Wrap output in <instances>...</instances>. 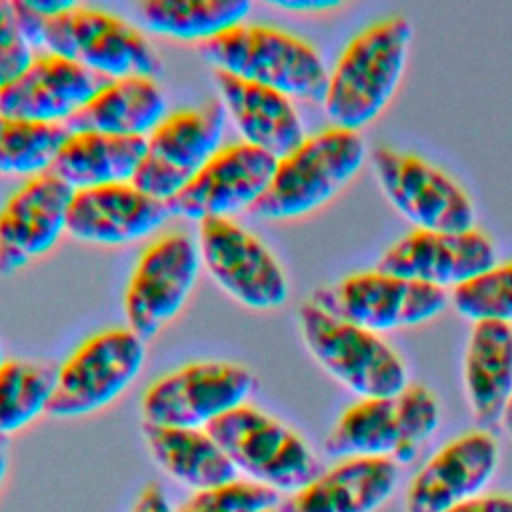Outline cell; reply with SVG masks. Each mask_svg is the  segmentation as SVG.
Masks as SVG:
<instances>
[{"label":"cell","instance_id":"obj_2","mask_svg":"<svg viewBox=\"0 0 512 512\" xmlns=\"http://www.w3.org/2000/svg\"><path fill=\"white\" fill-rule=\"evenodd\" d=\"M220 72L268 86L288 98L324 102L330 74L312 44L262 24H240L200 46Z\"/></svg>","mask_w":512,"mask_h":512},{"label":"cell","instance_id":"obj_33","mask_svg":"<svg viewBox=\"0 0 512 512\" xmlns=\"http://www.w3.org/2000/svg\"><path fill=\"white\" fill-rule=\"evenodd\" d=\"M12 8L18 20V26L32 48H44V26L46 18H42L36 10L30 8L26 0H12Z\"/></svg>","mask_w":512,"mask_h":512},{"label":"cell","instance_id":"obj_5","mask_svg":"<svg viewBox=\"0 0 512 512\" xmlns=\"http://www.w3.org/2000/svg\"><path fill=\"white\" fill-rule=\"evenodd\" d=\"M302 340L314 360L360 398H384L408 386L400 356L374 332L306 302L298 310Z\"/></svg>","mask_w":512,"mask_h":512},{"label":"cell","instance_id":"obj_37","mask_svg":"<svg viewBox=\"0 0 512 512\" xmlns=\"http://www.w3.org/2000/svg\"><path fill=\"white\" fill-rule=\"evenodd\" d=\"M26 2L30 4L32 10H36L46 20L60 16L78 6L74 0H26Z\"/></svg>","mask_w":512,"mask_h":512},{"label":"cell","instance_id":"obj_35","mask_svg":"<svg viewBox=\"0 0 512 512\" xmlns=\"http://www.w3.org/2000/svg\"><path fill=\"white\" fill-rule=\"evenodd\" d=\"M130 512H176V510L172 508L162 484L150 482L140 490Z\"/></svg>","mask_w":512,"mask_h":512},{"label":"cell","instance_id":"obj_18","mask_svg":"<svg viewBox=\"0 0 512 512\" xmlns=\"http://www.w3.org/2000/svg\"><path fill=\"white\" fill-rule=\"evenodd\" d=\"M496 466V440L484 430L466 432L414 474L404 494V512H446L482 494Z\"/></svg>","mask_w":512,"mask_h":512},{"label":"cell","instance_id":"obj_38","mask_svg":"<svg viewBox=\"0 0 512 512\" xmlns=\"http://www.w3.org/2000/svg\"><path fill=\"white\" fill-rule=\"evenodd\" d=\"M8 468H10V442L8 438H0V488L6 480Z\"/></svg>","mask_w":512,"mask_h":512},{"label":"cell","instance_id":"obj_26","mask_svg":"<svg viewBox=\"0 0 512 512\" xmlns=\"http://www.w3.org/2000/svg\"><path fill=\"white\" fill-rule=\"evenodd\" d=\"M146 154V138L70 132L52 172L72 190L132 182Z\"/></svg>","mask_w":512,"mask_h":512},{"label":"cell","instance_id":"obj_36","mask_svg":"<svg viewBox=\"0 0 512 512\" xmlns=\"http://www.w3.org/2000/svg\"><path fill=\"white\" fill-rule=\"evenodd\" d=\"M268 4L286 12L318 14V12H328L338 8L342 2L340 0H270Z\"/></svg>","mask_w":512,"mask_h":512},{"label":"cell","instance_id":"obj_7","mask_svg":"<svg viewBox=\"0 0 512 512\" xmlns=\"http://www.w3.org/2000/svg\"><path fill=\"white\" fill-rule=\"evenodd\" d=\"M146 344L130 328L86 338L58 368L48 414L82 418L110 406L140 376Z\"/></svg>","mask_w":512,"mask_h":512},{"label":"cell","instance_id":"obj_12","mask_svg":"<svg viewBox=\"0 0 512 512\" xmlns=\"http://www.w3.org/2000/svg\"><path fill=\"white\" fill-rule=\"evenodd\" d=\"M198 242L184 232L154 240L138 258L124 294L128 328L144 342L184 308L200 272Z\"/></svg>","mask_w":512,"mask_h":512},{"label":"cell","instance_id":"obj_28","mask_svg":"<svg viewBox=\"0 0 512 512\" xmlns=\"http://www.w3.org/2000/svg\"><path fill=\"white\" fill-rule=\"evenodd\" d=\"M52 364L6 360L0 368V438L30 426L48 412L56 386Z\"/></svg>","mask_w":512,"mask_h":512},{"label":"cell","instance_id":"obj_24","mask_svg":"<svg viewBox=\"0 0 512 512\" xmlns=\"http://www.w3.org/2000/svg\"><path fill=\"white\" fill-rule=\"evenodd\" d=\"M464 386L480 426L502 422L512 396V326L498 320L474 322L464 356Z\"/></svg>","mask_w":512,"mask_h":512},{"label":"cell","instance_id":"obj_16","mask_svg":"<svg viewBox=\"0 0 512 512\" xmlns=\"http://www.w3.org/2000/svg\"><path fill=\"white\" fill-rule=\"evenodd\" d=\"M74 192L52 170L28 178L0 208V274L48 254L68 226Z\"/></svg>","mask_w":512,"mask_h":512},{"label":"cell","instance_id":"obj_11","mask_svg":"<svg viewBox=\"0 0 512 512\" xmlns=\"http://www.w3.org/2000/svg\"><path fill=\"white\" fill-rule=\"evenodd\" d=\"M312 302L336 318L378 334L436 318L446 308L448 294L434 286L372 270L316 290Z\"/></svg>","mask_w":512,"mask_h":512},{"label":"cell","instance_id":"obj_22","mask_svg":"<svg viewBox=\"0 0 512 512\" xmlns=\"http://www.w3.org/2000/svg\"><path fill=\"white\" fill-rule=\"evenodd\" d=\"M214 80L220 102L244 142L280 160L306 140L302 120L288 96L220 70L214 72Z\"/></svg>","mask_w":512,"mask_h":512},{"label":"cell","instance_id":"obj_19","mask_svg":"<svg viewBox=\"0 0 512 512\" xmlns=\"http://www.w3.org/2000/svg\"><path fill=\"white\" fill-rule=\"evenodd\" d=\"M110 80L62 56H36L24 74L0 88V114L66 124Z\"/></svg>","mask_w":512,"mask_h":512},{"label":"cell","instance_id":"obj_21","mask_svg":"<svg viewBox=\"0 0 512 512\" xmlns=\"http://www.w3.org/2000/svg\"><path fill=\"white\" fill-rule=\"evenodd\" d=\"M398 464L390 458H344L304 488L288 494L278 512H374L390 500Z\"/></svg>","mask_w":512,"mask_h":512},{"label":"cell","instance_id":"obj_17","mask_svg":"<svg viewBox=\"0 0 512 512\" xmlns=\"http://www.w3.org/2000/svg\"><path fill=\"white\" fill-rule=\"evenodd\" d=\"M496 266V248L482 232L412 230L378 260L380 272L454 290Z\"/></svg>","mask_w":512,"mask_h":512},{"label":"cell","instance_id":"obj_1","mask_svg":"<svg viewBox=\"0 0 512 512\" xmlns=\"http://www.w3.org/2000/svg\"><path fill=\"white\" fill-rule=\"evenodd\" d=\"M410 42L412 24L396 14L370 24L346 44L322 102L332 126L358 132L384 112L400 86Z\"/></svg>","mask_w":512,"mask_h":512},{"label":"cell","instance_id":"obj_20","mask_svg":"<svg viewBox=\"0 0 512 512\" xmlns=\"http://www.w3.org/2000/svg\"><path fill=\"white\" fill-rule=\"evenodd\" d=\"M170 216L168 202L156 200L132 182L76 190L66 232L84 244L120 246L156 232Z\"/></svg>","mask_w":512,"mask_h":512},{"label":"cell","instance_id":"obj_27","mask_svg":"<svg viewBox=\"0 0 512 512\" xmlns=\"http://www.w3.org/2000/svg\"><path fill=\"white\" fill-rule=\"evenodd\" d=\"M142 26L182 42H208L244 24L246 0H144L136 6Z\"/></svg>","mask_w":512,"mask_h":512},{"label":"cell","instance_id":"obj_40","mask_svg":"<svg viewBox=\"0 0 512 512\" xmlns=\"http://www.w3.org/2000/svg\"><path fill=\"white\" fill-rule=\"evenodd\" d=\"M4 362H6V360H4V350H2V346H0V368H2Z\"/></svg>","mask_w":512,"mask_h":512},{"label":"cell","instance_id":"obj_31","mask_svg":"<svg viewBox=\"0 0 512 512\" xmlns=\"http://www.w3.org/2000/svg\"><path fill=\"white\" fill-rule=\"evenodd\" d=\"M280 494L254 480H232L216 488L194 492L176 512H268L276 510Z\"/></svg>","mask_w":512,"mask_h":512},{"label":"cell","instance_id":"obj_39","mask_svg":"<svg viewBox=\"0 0 512 512\" xmlns=\"http://www.w3.org/2000/svg\"><path fill=\"white\" fill-rule=\"evenodd\" d=\"M502 426H504V430L508 432V436L512 438V396H510L508 406H506V410H504V414H502Z\"/></svg>","mask_w":512,"mask_h":512},{"label":"cell","instance_id":"obj_13","mask_svg":"<svg viewBox=\"0 0 512 512\" xmlns=\"http://www.w3.org/2000/svg\"><path fill=\"white\" fill-rule=\"evenodd\" d=\"M196 242L212 280L238 304L274 310L288 300V278L274 254L232 218L200 222Z\"/></svg>","mask_w":512,"mask_h":512},{"label":"cell","instance_id":"obj_14","mask_svg":"<svg viewBox=\"0 0 512 512\" xmlns=\"http://www.w3.org/2000/svg\"><path fill=\"white\" fill-rule=\"evenodd\" d=\"M372 168L388 202L414 224V230H474L476 214L468 194L426 160L392 148H376Z\"/></svg>","mask_w":512,"mask_h":512},{"label":"cell","instance_id":"obj_30","mask_svg":"<svg viewBox=\"0 0 512 512\" xmlns=\"http://www.w3.org/2000/svg\"><path fill=\"white\" fill-rule=\"evenodd\" d=\"M454 310L472 320H498L512 326V262L496 264L486 274L452 290Z\"/></svg>","mask_w":512,"mask_h":512},{"label":"cell","instance_id":"obj_8","mask_svg":"<svg viewBox=\"0 0 512 512\" xmlns=\"http://www.w3.org/2000/svg\"><path fill=\"white\" fill-rule=\"evenodd\" d=\"M44 48L108 80L128 76L156 78L162 58L130 22L106 10L76 6L46 20Z\"/></svg>","mask_w":512,"mask_h":512},{"label":"cell","instance_id":"obj_23","mask_svg":"<svg viewBox=\"0 0 512 512\" xmlns=\"http://www.w3.org/2000/svg\"><path fill=\"white\" fill-rule=\"evenodd\" d=\"M166 114L168 104L158 82L148 76H128L110 80L64 126L70 132L148 138Z\"/></svg>","mask_w":512,"mask_h":512},{"label":"cell","instance_id":"obj_29","mask_svg":"<svg viewBox=\"0 0 512 512\" xmlns=\"http://www.w3.org/2000/svg\"><path fill=\"white\" fill-rule=\"evenodd\" d=\"M68 134L64 124H42L0 114V174L32 178L52 170Z\"/></svg>","mask_w":512,"mask_h":512},{"label":"cell","instance_id":"obj_4","mask_svg":"<svg viewBox=\"0 0 512 512\" xmlns=\"http://www.w3.org/2000/svg\"><path fill=\"white\" fill-rule=\"evenodd\" d=\"M440 424L436 396L422 384H408L384 398H362L342 412L326 436L334 458H390L410 462L418 446Z\"/></svg>","mask_w":512,"mask_h":512},{"label":"cell","instance_id":"obj_32","mask_svg":"<svg viewBox=\"0 0 512 512\" xmlns=\"http://www.w3.org/2000/svg\"><path fill=\"white\" fill-rule=\"evenodd\" d=\"M34 58V48L18 26L12 0H0V88L24 74Z\"/></svg>","mask_w":512,"mask_h":512},{"label":"cell","instance_id":"obj_10","mask_svg":"<svg viewBox=\"0 0 512 512\" xmlns=\"http://www.w3.org/2000/svg\"><path fill=\"white\" fill-rule=\"evenodd\" d=\"M224 128L226 108L220 100L166 114L146 138V154L132 184L170 202L222 148Z\"/></svg>","mask_w":512,"mask_h":512},{"label":"cell","instance_id":"obj_34","mask_svg":"<svg viewBox=\"0 0 512 512\" xmlns=\"http://www.w3.org/2000/svg\"><path fill=\"white\" fill-rule=\"evenodd\" d=\"M446 512H512L510 494H478Z\"/></svg>","mask_w":512,"mask_h":512},{"label":"cell","instance_id":"obj_6","mask_svg":"<svg viewBox=\"0 0 512 512\" xmlns=\"http://www.w3.org/2000/svg\"><path fill=\"white\" fill-rule=\"evenodd\" d=\"M238 472L272 490L292 494L320 474L304 438L252 404H242L208 428Z\"/></svg>","mask_w":512,"mask_h":512},{"label":"cell","instance_id":"obj_3","mask_svg":"<svg viewBox=\"0 0 512 512\" xmlns=\"http://www.w3.org/2000/svg\"><path fill=\"white\" fill-rule=\"evenodd\" d=\"M366 144L354 130L326 128L280 158L268 190L252 212L264 220H292L330 202L364 166Z\"/></svg>","mask_w":512,"mask_h":512},{"label":"cell","instance_id":"obj_41","mask_svg":"<svg viewBox=\"0 0 512 512\" xmlns=\"http://www.w3.org/2000/svg\"><path fill=\"white\" fill-rule=\"evenodd\" d=\"M268 512H278V510H268Z\"/></svg>","mask_w":512,"mask_h":512},{"label":"cell","instance_id":"obj_25","mask_svg":"<svg viewBox=\"0 0 512 512\" xmlns=\"http://www.w3.org/2000/svg\"><path fill=\"white\" fill-rule=\"evenodd\" d=\"M142 436L158 468L194 492L238 478L236 466L206 428H172L144 424Z\"/></svg>","mask_w":512,"mask_h":512},{"label":"cell","instance_id":"obj_9","mask_svg":"<svg viewBox=\"0 0 512 512\" xmlns=\"http://www.w3.org/2000/svg\"><path fill=\"white\" fill-rule=\"evenodd\" d=\"M256 376L234 362H192L154 380L140 400L144 424L208 428L248 402Z\"/></svg>","mask_w":512,"mask_h":512},{"label":"cell","instance_id":"obj_15","mask_svg":"<svg viewBox=\"0 0 512 512\" xmlns=\"http://www.w3.org/2000/svg\"><path fill=\"white\" fill-rule=\"evenodd\" d=\"M276 164L274 156L244 140L226 144L168 202L170 214L204 222L254 208L268 190Z\"/></svg>","mask_w":512,"mask_h":512}]
</instances>
